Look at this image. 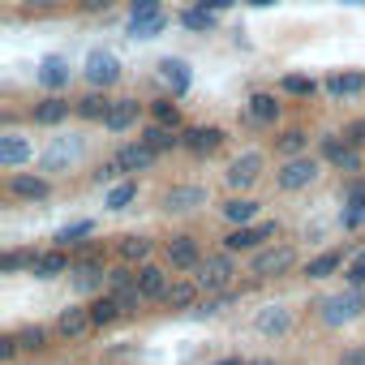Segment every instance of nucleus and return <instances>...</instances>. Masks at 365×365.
<instances>
[{"instance_id":"obj_1","label":"nucleus","mask_w":365,"mask_h":365,"mask_svg":"<svg viewBox=\"0 0 365 365\" xmlns=\"http://www.w3.org/2000/svg\"><path fill=\"white\" fill-rule=\"evenodd\" d=\"M232 275H237V267H232V254H228V250H224V254H207V258L194 267V279H198V288H202L207 297L228 292V288H232Z\"/></svg>"},{"instance_id":"obj_2","label":"nucleus","mask_w":365,"mask_h":365,"mask_svg":"<svg viewBox=\"0 0 365 365\" xmlns=\"http://www.w3.org/2000/svg\"><path fill=\"white\" fill-rule=\"evenodd\" d=\"M86 155V138H78V133H65V138H52L48 146H43V155H39V168L43 172H69L78 159Z\"/></svg>"},{"instance_id":"obj_3","label":"nucleus","mask_w":365,"mask_h":365,"mask_svg":"<svg viewBox=\"0 0 365 365\" xmlns=\"http://www.w3.org/2000/svg\"><path fill=\"white\" fill-rule=\"evenodd\" d=\"M361 309H365V292L361 288H348V292H331L318 305V318H322V327H344V322L361 318Z\"/></svg>"},{"instance_id":"obj_4","label":"nucleus","mask_w":365,"mask_h":365,"mask_svg":"<svg viewBox=\"0 0 365 365\" xmlns=\"http://www.w3.org/2000/svg\"><path fill=\"white\" fill-rule=\"evenodd\" d=\"M318 159H309V155H292L279 172H275V185L284 190V194H297V190H305V185H314L318 180Z\"/></svg>"},{"instance_id":"obj_5","label":"nucleus","mask_w":365,"mask_h":365,"mask_svg":"<svg viewBox=\"0 0 365 365\" xmlns=\"http://www.w3.org/2000/svg\"><path fill=\"white\" fill-rule=\"evenodd\" d=\"M292 267H297V250H292V245H267V250H258V254H254L250 275L271 279V275H288Z\"/></svg>"},{"instance_id":"obj_6","label":"nucleus","mask_w":365,"mask_h":365,"mask_svg":"<svg viewBox=\"0 0 365 365\" xmlns=\"http://www.w3.org/2000/svg\"><path fill=\"white\" fill-rule=\"evenodd\" d=\"M82 73H86V82H91V86L108 91V86H116V82H120V61H116L112 52H91V56H86V65H82Z\"/></svg>"},{"instance_id":"obj_7","label":"nucleus","mask_w":365,"mask_h":365,"mask_svg":"<svg viewBox=\"0 0 365 365\" xmlns=\"http://www.w3.org/2000/svg\"><path fill=\"white\" fill-rule=\"evenodd\" d=\"M279 232V224H241V228H232L228 237H224V250L228 254H241V250H258L262 241H271Z\"/></svg>"},{"instance_id":"obj_8","label":"nucleus","mask_w":365,"mask_h":365,"mask_svg":"<svg viewBox=\"0 0 365 365\" xmlns=\"http://www.w3.org/2000/svg\"><path fill=\"white\" fill-rule=\"evenodd\" d=\"M258 176H262V155H258V150H245V155H237V159L228 163V172H224V180H228L232 190H250Z\"/></svg>"},{"instance_id":"obj_9","label":"nucleus","mask_w":365,"mask_h":365,"mask_svg":"<svg viewBox=\"0 0 365 365\" xmlns=\"http://www.w3.org/2000/svg\"><path fill=\"white\" fill-rule=\"evenodd\" d=\"M116 163H120V172L129 176V172H146V168H155V159H159V150L150 146V142H129V146H120L116 155H112Z\"/></svg>"},{"instance_id":"obj_10","label":"nucleus","mask_w":365,"mask_h":365,"mask_svg":"<svg viewBox=\"0 0 365 365\" xmlns=\"http://www.w3.org/2000/svg\"><path fill=\"white\" fill-rule=\"evenodd\" d=\"M207 202V190L202 185H172L163 194V211L168 215H185V211H198Z\"/></svg>"},{"instance_id":"obj_11","label":"nucleus","mask_w":365,"mask_h":365,"mask_svg":"<svg viewBox=\"0 0 365 365\" xmlns=\"http://www.w3.org/2000/svg\"><path fill=\"white\" fill-rule=\"evenodd\" d=\"M322 159L335 163L339 172H356V168H361V150H356V142H348V138H322Z\"/></svg>"},{"instance_id":"obj_12","label":"nucleus","mask_w":365,"mask_h":365,"mask_svg":"<svg viewBox=\"0 0 365 365\" xmlns=\"http://www.w3.org/2000/svg\"><path fill=\"white\" fill-rule=\"evenodd\" d=\"M56 331L65 339H86L95 331V318H91V305H69L61 318H56Z\"/></svg>"},{"instance_id":"obj_13","label":"nucleus","mask_w":365,"mask_h":365,"mask_svg":"<svg viewBox=\"0 0 365 365\" xmlns=\"http://www.w3.org/2000/svg\"><path fill=\"white\" fill-rule=\"evenodd\" d=\"M163 254H168V262H172L176 271H194V267L202 262V245H198L194 237H172Z\"/></svg>"},{"instance_id":"obj_14","label":"nucleus","mask_w":365,"mask_h":365,"mask_svg":"<svg viewBox=\"0 0 365 365\" xmlns=\"http://www.w3.org/2000/svg\"><path fill=\"white\" fill-rule=\"evenodd\" d=\"M9 194L14 198H31V202H43L48 194H52V185L43 176H31V172H14L9 176Z\"/></svg>"},{"instance_id":"obj_15","label":"nucleus","mask_w":365,"mask_h":365,"mask_svg":"<svg viewBox=\"0 0 365 365\" xmlns=\"http://www.w3.org/2000/svg\"><path fill=\"white\" fill-rule=\"evenodd\" d=\"M35 78H39V86H43V91H65V86H69V78H73V69H69V61H65V56H48V61L39 65V73H35Z\"/></svg>"},{"instance_id":"obj_16","label":"nucleus","mask_w":365,"mask_h":365,"mask_svg":"<svg viewBox=\"0 0 365 365\" xmlns=\"http://www.w3.org/2000/svg\"><path fill=\"white\" fill-rule=\"evenodd\" d=\"M138 116H142L138 99H116V103H112V112L103 116V129H108V133H125V129H133V125H138Z\"/></svg>"},{"instance_id":"obj_17","label":"nucleus","mask_w":365,"mask_h":365,"mask_svg":"<svg viewBox=\"0 0 365 365\" xmlns=\"http://www.w3.org/2000/svg\"><path fill=\"white\" fill-rule=\"evenodd\" d=\"M258 335H288L292 331V309L288 305H267L258 318H254Z\"/></svg>"},{"instance_id":"obj_18","label":"nucleus","mask_w":365,"mask_h":365,"mask_svg":"<svg viewBox=\"0 0 365 365\" xmlns=\"http://www.w3.org/2000/svg\"><path fill=\"white\" fill-rule=\"evenodd\" d=\"M31 142L22 138V133H5L0 138V168H22V163H31Z\"/></svg>"},{"instance_id":"obj_19","label":"nucleus","mask_w":365,"mask_h":365,"mask_svg":"<svg viewBox=\"0 0 365 365\" xmlns=\"http://www.w3.org/2000/svg\"><path fill=\"white\" fill-rule=\"evenodd\" d=\"M198 292H202L198 279H172L168 292H163V301H168L172 309H185V314H190V309L198 305Z\"/></svg>"},{"instance_id":"obj_20","label":"nucleus","mask_w":365,"mask_h":365,"mask_svg":"<svg viewBox=\"0 0 365 365\" xmlns=\"http://www.w3.org/2000/svg\"><path fill=\"white\" fill-rule=\"evenodd\" d=\"M69 112H78V103H69L61 95H48L43 103H35V125H61V120H69Z\"/></svg>"},{"instance_id":"obj_21","label":"nucleus","mask_w":365,"mask_h":365,"mask_svg":"<svg viewBox=\"0 0 365 365\" xmlns=\"http://www.w3.org/2000/svg\"><path fill=\"white\" fill-rule=\"evenodd\" d=\"M65 271H69V254H65V250L35 254V262H31V275H35V279H56V275H65Z\"/></svg>"},{"instance_id":"obj_22","label":"nucleus","mask_w":365,"mask_h":365,"mask_svg":"<svg viewBox=\"0 0 365 365\" xmlns=\"http://www.w3.org/2000/svg\"><path fill=\"white\" fill-rule=\"evenodd\" d=\"M159 82H163L172 95H185V91H190V65H185V61H172V56L159 61Z\"/></svg>"},{"instance_id":"obj_23","label":"nucleus","mask_w":365,"mask_h":365,"mask_svg":"<svg viewBox=\"0 0 365 365\" xmlns=\"http://www.w3.org/2000/svg\"><path fill=\"white\" fill-rule=\"evenodd\" d=\"M220 146H224V129H215V125H202V129L185 133V150H194V155H211Z\"/></svg>"},{"instance_id":"obj_24","label":"nucleus","mask_w":365,"mask_h":365,"mask_svg":"<svg viewBox=\"0 0 365 365\" xmlns=\"http://www.w3.org/2000/svg\"><path fill=\"white\" fill-rule=\"evenodd\" d=\"M365 91V78L361 73H331L327 78V95H335V99H352V95H361Z\"/></svg>"},{"instance_id":"obj_25","label":"nucleus","mask_w":365,"mask_h":365,"mask_svg":"<svg viewBox=\"0 0 365 365\" xmlns=\"http://www.w3.org/2000/svg\"><path fill=\"white\" fill-rule=\"evenodd\" d=\"M250 120H254V125H275V120H279V99L267 95V91H258V95L250 99Z\"/></svg>"},{"instance_id":"obj_26","label":"nucleus","mask_w":365,"mask_h":365,"mask_svg":"<svg viewBox=\"0 0 365 365\" xmlns=\"http://www.w3.org/2000/svg\"><path fill=\"white\" fill-rule=\"evenodd\" d=\"M142 142H150L155 150H172V146H185V138H180V133H176L172 125H159V120L142 129Z\"/></svg>"},{"instance_id":"obj_27","label":"nucleus","mask_w":365,"mask_h":365,"mask_svg":"<svg viewBox=\"0 0 365 365\" xmlns=\"http://www.w3.org/2000/svg\"><path fill=\"white\" fill-rule=\"evenodd\" d=\"M138 288L146 292V301H155V297H163V292H168V275H163L159 267L142 262V267H138Z\"/></svg>"},{"instance_id":"obj_28","label":"nucleus","mask_w":365,"mask_h":365,"mask_svg":"<svg viewBox=\"0 0 365 365\" xmlns=\"http://www.w3.org/2000/svg\"><path fill=\"white\" fill-rule=\"evenodd\" d=\"M344 267V250H327V254H318V258H309V267H305V275L309 279H327V275H335Z\"/></svg>"},{"instance_id":"obj_29","label":"nucleus","mask_w":365,"mask_h":365,"mask_svg":"<svg viewBox=\"0 0 365 365\" xmlns=\"http://www.w3.org/2000/svg\"><path fill=\"white\" fill-rule=\"evenodd\" d=\"M103 279H108L103 262H82V267H73V284H78V292H95V288H103Z\"/></svg>"},{"instance_id":"obj_30","label":"nucleus","mask_w":365,"mask_h":365,"mask_svg":"<svg viewBox=\"0 0 365 365\" xmlns=\"http://www.w3.org/2000/svg\"><path fill=\"white\" fill-rule=\"evenodd\" d=\"M108 112H112V99L99 95V86H95L86 99H78V116H82V120H103Z\"/></svg>"},{"instance_id":"obj_31","label":"nucleus","mask_w":365,"mask_h":365,"mask_svg":"<svg viewBox=\"0 0 365 365\" xmlns=\"http://www.w3.org/2000/svg\"><path fill=\"white\" fill-rule=\"evenodd\" d=\"M224 220L237 224V228L241 224H254L258 220V202L254 198H232V202H224Z\"/></svg>"},{"instance_id":"obj_32","label":"nucleus","mask_w":365,"mask_h":365,"mask_svg":"<svg viewBox=\"0 0 365 365\" xmlns=\"http://www.w3.org/2000/svg\"><path fill=\"white\" fill-rule=\"evenodd\" d=\"M133 198H138V180H116V185L108 190V198H103V207L108 211H125Z\"/></svg>"},{"instance_id":"obj_33","label":"nucleus","mask_w":365,"mask_h":365,"mask_svg":"<svg viewBox=\"0 0 365 365\" xmlns=\"http://www.w3.org/2000/svg\"><path fill=\"white\" fill-rule=\"evenodd\" d=\"M180 26H185V31H198V35H211V31H215V14L202 9V5H194V9L180 14Z\"/></svg>"},{"instance_id":"obj_34","label":"nucleus","mask_w":365,"mask_h":365,"mask_svg":"<svg viewBox=\"0 0 365 365\" xmlns=\"http://www.w3.org/2000/svg\"><path fill=\"white\" fill-rule=\"evenodd\" d=\"M163 26H168L163 9H159V14H150V18H129V35H133V39H155Z\"/></svg>"},{"instance_id":"obj_35","label":"nucleus","mask_w":365,"mask_h":365,"mask_svg":"<svg viewBox=\"0 0 365 365\" xmlns=\"http://www.w3.org/2000/svg\"><path fill=\"white\" fill-rule=\"evenodd\" d=\"M120 314H125V309L116 305V297H112V292H108V297H99V301L91 305V318H95V327H108V322H116Z\"/></svg>"},{"instance_id":"obj_36","label":"nucleus","mask_w":365,"mask_h":365,"mask_svg":"<svg viewBox=\"0 0 365 365\" xmlns=\"http://www.w3.org/2000/svg\"><path fill=\"white\" fill-rule=\"evenodd\" d=\"M120 258L125 262H146L150 258V241L146 237H120Z\"/></svg>"},{"instance_id":"obj_37","label":"nucleus","mask_w":365,"mask_h":365,"mask_svg":"<svg viewBox=\"0 0 365 365\" xmlns=\"http://www.w3.org/2000/svg\"><path fill=\"white\" fill-rule=\"evenodd\" d=\"M228 305H232V292H215V297L198 301V305H194L190 314H194V318H215V314H224Z\"/></svg>"},{"instance_id":"obj_38","label":"nucleus","mask_w":365,"mask_h":365,"mask_svg":"<svg viewBox=\"0 0 365 365\" xmlns=\"http://www.w3.org/2000/svg\"><path fill=\"white\" fill-rule=\"evenodd\" d=\"M112 297H116V305H120V309H125V314H138V309H142V305H146V292H142V288H138V284H129V288H116V292H112Z\"/></svg>"},{"instance_id":"obj_39","label":"nucleus","mask_w":365,"mask_h":365,"mask_svg":"<svg viewBox=\"0 0 365 365\" xmlns=\"http://www.w3.org/2000/svg\"><path fill=\"white\" fill-rule=\"evenodd\" d=\"M279 86H284V95H301V99H309V95L318 91V82H314V78H305V73H288Z\"/></svg>"},{"instance_id":"obj_40","label":"nucleus","mask_w":365,"mask_h":365,"mask_svg":"<svg viewBox=\"0 0 365 365\" xmlns=\"http://www.w3.org/2000/svg\"><path fill=\"white\" fill-rule=\"evenodd\" d=\"M305 146H309V138H305L301 129H288V133L279 138V150H284L288 159H292V155H305Z\"/></svg>"},{"instance_id":"obj_41","label":"nucleus","mask_w":365,"mask_h":365,"mask_svg":"<svg viewBox=\"0 0 365 365\" xmlns=\"http://www.w3.org/2000/svg\"><path fill=\"white\" fill-rule=\"evenodd\" d=\"M91 232H95V224H91V220H78V224H65V228L56 232V241H61V245H69V241H82V237H91Z\"/></svg>"},{"instance_id":"obj_42","label":"nucleus","mask_w":365,"mask_h":365,"mask_svg":"<svg viewBox=\"0 0 365 365\" xmlns=\"http://www.w3.org/2000/svg\"><path fill=\"white\" fill-rule=\"evenodd\" d=\"M18 344L31 348V352H39V348L48 344V331H43V327H22V331H18Z\"/></svg>"},{"instance_id":"obj_43","label":"nucleus","mask_w":365,"mask_h":365,"mask_svg":"<svg viewBox=\"0 0 365 365\" xmlns=\"http://www.w3.org/2000/svg\"><path fill=\"white\" fill-rule=\"evenodd\" d=\"M155 120L176 129V125H180V112H176V103H172V99H159V103H155Z\"/></svg>"},{"instance_id":"obj_44","label":"nucleus","mask_w":365,"mask_h":365,"mask_svg":"<svg viewBox=\"0 0 365 365\" xmlns=\"http://www.w3.org/2000/svg\"><path fill=\"white\" fill-rule=\"evenodd\" d=\"M129 284H138V271H129V267H116V271H108V292H116V288H129Z\"/></svg>"},{"instance_id":"obj_45","label":"nucleus","mask_w":365,"mask_h":365,"mask_svg":"<svg viewBox=\"0 0 365 365\" xmlns=\"http://www.w3.org/2000/svg\"><path fill=\"white\" fill-rule=\"evenodd\" d=\"M344 207L365 211V180H348V190H344Z\"/></svg>"},{"instance_id":"obj_46","label":"nucleus","mask_w":365,"mask_h":365,"mask_svg":"<svg viewBox=\"0 0 365 365\" xmlns=\"http://www.w3.org/2000/svg\"><path fill=\"white\" fill-rule=\"evenodd\" d=\"M26 262H35V254H5V258H0V271L14 275V271H22Z\"/></svg>"},{"instance_id":"obj_47","label":"nucleus","mask_w":365,"mask_h":365,"mask_svg":"<svg viewBox=\"0 0 365 365\" xmlns=\"http://www.w3.org/2000/svg\"><path fill=\"white\" fill-rule=\"evenodd\" d=\"M150 14H159V0H133L129 5V18H150Z\"/></svg>"},{"instance_id":"obj_48","label":"nucleus","mask_w":365,"mask_h":365,"mask_svg":"<svg viewBox=\"0 0 365 365\" xmlns=\"http://www.w3.org/2000/svg\"><path fill=\"white\" fill-rule=\"evenodd\" d=\"M18 348H22V344H18V335H5V339H0V361H14V356H18Z\"/></svg>"},{"instance_id":"obj_49","label":"nucleus","mask_w":365,"mask_h":365,"mask_svg":"<svg viewBox=\"0 0 365 365\" xmlns=\"http://www.w3.org/2000/svg\"><path fill=\"white\" fill-rule=\"evenodd\" d=\"M339 224H344V228H361V224H365V211H356V207H348V211L339 215Z\"/></svg>"},{"instance_id":"obj_50","label":"nucleus","mask_w":365,"mask_h":365,"mask_svg":"<svg viewBox=\"0 0 365 365\" xmlns=\"http://www.w3.org/2000/svg\"><path fill=\"white\" fill-rule=\"evenodd\" d=\"M344 138H348V142H356V146H365V116H361V120H352Z\"/></svg>"},{"instance_id":"obj_51","label":"nucleus","mask_w":365,"mask_h":365,"mask_svg":"<svg viewBox=\"0 0 365 365\" xmlns=\"http://www.w3.org/2000/svg\"><path fill=\"white\" fill-rule=\"evenodd\" d=\"M339 365H365V348H348V352L339 356Z\"/></svg>"},{"instance_id":"obj_52","label":"nucleus","mask_w":365,"mask_h":365,"mask_svg":"<svg viewBox=\"0 0 365 365\" xmlns=\"http://www.w3.org/2000/svg\"><path fill=\"white\" fill-rule=\"evenodd\" d=\"M78 5H82L86 14H103V9H112V0H78Z\"/></svg>"},{"instance_id":"obj_53","label":"nucleus","mask_w":365,"mask_h":365,"mask_svg":"<svg viewBox=\"0 0 365 365\" xmlns=\"http://www.w3.org/2000/svg\"><path fill=\"white\" fill-rule=\"evenodd\" d=\"M198 5H202V9H211V14H224L232 0H198Z\"/></svg>"},{"instance_id":"obj_54","label":"nucleus","mask_w":365,"mask_h":365,"mask_svg":"<svg viewBox=\"0 0 365 365\" xmlns=\"http://www.w3.org/2000/svg\"><path fill=\"white\" fill-rule=\"evenodd\" d=\"M254 9H271V5H279V0H250Z\"/></svg>"},{"instance_id":"obj_55","label":"nucleus","mask_w":365,"mask_h":365,"mask_svg":"<svg viewBox=\"0 0 365 365\" xmlns=\"http://www.w3.org/2000/svg\"><path fill=\"white\" fill-rule=\"evenodd\" d=\"M245 365H275V361H267V356H258V361H245Z\"/></svg>"},{"instance_id":"obj_56","label":"nucleus","mask_w":365,"mask_h":365,"mask_svg":"<svg viewBox=\"0 0 365 365\" xmlns=\"http://www.w3.org/2000/svg\"><path fill=\"white\" fill-rule=\"evenodd\" d=\"M215 365H241V361H237V356H224V361H215Z\"/></svg>"},{"instance_id":"obj_57","label":"nucleus","mask_w":365,"mask_h":365,"mask_svg":"<svg viewBox=\"0 0 365 365\" xmlns=\"http://www.w3.org/2000/svg\"><path fill=\"white\" fill-rule=\"evenodd\" d=\"M35 5H56V0H35Z\"/></svg>"},{"instance_id":"obj_58","label":"nucleus","mask_w":365,"mask_h":365,"mask_svg":"<svg viewBox=\"0 0 365 365\" xmlns=\"http://www.w3.org/2000/svg\"><path fill=\"white\" fill-rule=\"evenodd\" d=\"M348 5H365V0H348Z\"/></svg>"}]
</instances>
